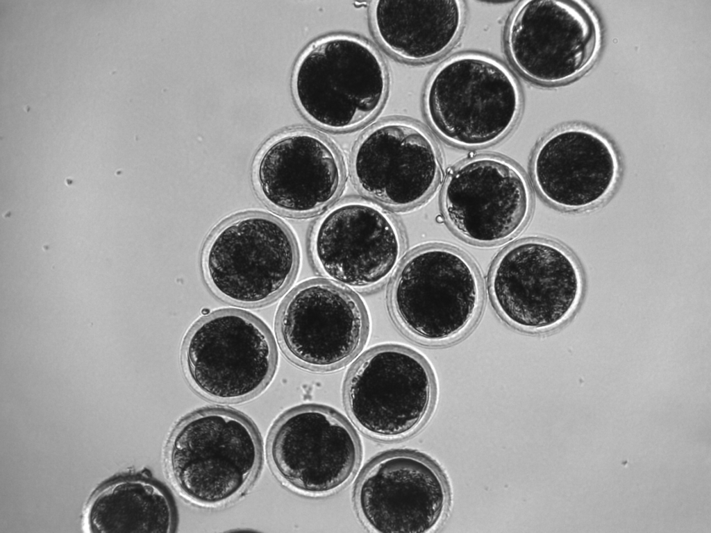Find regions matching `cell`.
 <instances>
[{"label": "cell", "mask_w": 711, "mask_h": 533, "mask_svg": "<svg viewBox=\"0 0 711 533\" xmlns=\"http://www.w3.org/2000/svg\"><path fill=\"white\" fill-rule=\"evenodd\" d=\"M299 254L288 228L271 216L246 213L221 223L202 253L203 276L223 301L245 307L266 305L292 282Z\"/></svg>", "instance_id": "5"}, {"label": "cell", "mask_w": 711, "mask_h": 533, "mask_svg": "<svg viewBox=\"0 0 711 533\" xmlns=\"http://www.w3.org/2000/svg\"><path fill=\"white\" fill-rule=\"evenodd\" d=\"M287 358L308 371L340 369L362 348L368 333L365 307L351 289L327 279L295 287L283 301L276 322Z\"/></svg>", "instance_id": "11"}, {"label": "cell", "mask_w": 711, "mask_h": 533, "mask_svg": "<svg viewBox=\"0 0 711 533\" xmlns=\"http://www.w3.org/2000/svg\"><path fill=\"white\" fill-rule=\"evenodd\" d=\"M505 42L510 60L524 76L557 84L579 76L592 63L600 30L583 2L523 1L510 16Z\"/></svg>", "instance_id": "13"}, {"label": "cell", "mask_w": 711, "mask_h": 533, "mask_svg": "<svg viewBox=\"0 0 711 533\" xmlns=\"http://www.w3.org/2000/svg\"><path fill=\"white\" fill-rule=\"evenodd\" d=\"M183 371L191 387L217 402L237 403L261 392L277 364L267 326L244 310L223 309L198 320L181 349Z\"/></svg>", "instance_id": "6"}, {"label": "cell", "mask_w": 711, "mask_h": 533, "mask_svg": "<svg viewBox=\"0 0 711 533\" xmlns=\"http://www.w3.org/2000/svg\"><path fill=\"white\" fill-rule=\"evenodd\" d=\"M434 382L426 361L396 344L374 347L349 370L344 383L346 408L367 435L396 441L416 432L433 405Z\"/></svg>", "instance_id": "9"}, {"label": "cell", "mask_w": 711, "mask_h": 533, "mask_svg": "<svg viewBox=\"0 0 711 533\" xmlns=\"http://www.w3.org/2000/svg\"><path fill=\"white\" fill-rule=\"evenodd\" d=\"M388 76L376 48L358 37L331 34L312 42L294 73L296 103L312 124L347 131L366 124L385 100Z\"/></svg>", "instance_id": "4"}, {"label": "cell", "mask_w": 711, "mask_h": 533, "mask_svg": "<svg viewBox=\"0 0 711 533\" xmlns=\"http://www.w3.org/2000/svg\"><path fill=\"white\" fill-rule=\"evenodd\" d=\"M447 223L465 240L495 245L511 239L526 226L533 208L529 182L510 160L480 154L455 165L442 193Z\"/></svg>", "instance_id": "12"}, {"label": "cell", "mask_w": 711, "mask_h": 533, "mask_svg": "<svg viewBox=\"0 0 711 533\" xmlns=\"http://www.w3.org/2000/svg\"><path fill=\"white\" fill-rule=\"evenodd\" d=\"M357 188L396 210L417 206L434 192L441 176L436 143L421 126L404 119L384 120L358 139L351 160Z\"/></svg>", "instance_id": "14"}, {"label": "cell", "mask_w": 711, "mask_h": 533, "mask_svg": "<svg viewBox=\"0 0 711 533\" xmlns=\"http://www.w3.org/2000/svg\"><path fill=\"white\" fill-rule=\"evenodd\" d=\"M483 302V283L472 262L441 245L419 248L401 260L389 292L398 328L427 345L462 336L476 321Z\"/></svg>", "instance_id": "2"}, {"label": "cell", "mask_w": 711, "mask_h": 533, "mask_svg": "<svg viewBox=\"0 0 711 533\" xmlns=\"http://www.w3.org/2000/svg\"><path fill=\"white\" fill-rule=\"evenodd\" d=\"M271 467L291 489L322 496L345 486L358 469L361 446L353 425L334 409L303 405L285 412L267 443Z\"/></svg>", "instance_id": "10"}, {"label": "cell", "mask_w": 711, "mask_h": 533, "mask_svg": "<svg viewBox=\"0 0 711 533\" xmlns=\"http://www.w3.org/2000/svg\"><path fill=\"white\" fill-rule=\"evenodd\" d=\"M262 459L258 432L245 416L208 407L174 428L166 452L170 478L178 492L199 506L221 507L242 494Z\"/></svg>", "instance_id": "1"}, {"label": "cell", "mask_w": 711, "mask_h": 533, "mask_svg": "<svg viewBox=\"0 0 711 533\" xmlns=\"http://www.w3.org/2000/svg\"><path fill=\"white\" fill-rule=\"evenodd\" d=\"M424 110L445 141L460 147H485L503 138L521 108L518 83L496 58L467 52L444 60L426 87Z\"/></svg>", "instance_id": "3"}, {"label": "cell", "mask_w": 711, "mask_h": 533, "mask_svg": "<svg viewBox=\"0 0 711 533\" xmlns=\"http://www.w3.org/2000/svg\"><path fill=\"white\" fill-rule=\"evenodd\" d=\"M446 486L434 465L408 450H388L363 468L354 490L362 523L380 533H426L442 521Z\"/></svg>", "instance_id": "15"}, {"label": "cell", "mask_w": 711, "mask_h": 533, "mask_svg": "<svg viewBox=\"0 0 711 533\" xmlns=\"http://www.w3.org/2000/svg\"><path fill=\"white\" fill-rule=\"evenodd\" d=\"M579 269L560 245L528 238L506 248L494 262L488 280L492 303L511 326L542 332L562 323L580 294Z\"/></svg>", "instance_id": "7"}, {"label": "cell", "mask_w": 711, "mask_h": 533, "mask_svg": "<svg viewBox=\"0 0 711 533\" xmlns=\"http://www.w3.org/2000/svg\"><path fill=\"white\" fill-rule=\"evenodd\" d=\"M344 178L336 147L306 128L289 130L271 141L253 169L255 187L264 202L279 212L300 217L332 204Z\"/></svg>", "instance_id": "16"}, {"label": "cell", "mask_w": 711, "mask_h": 533, "mask_svg": "<svg viewBox=\"0 0 711 533\" xmlns=\"http://www.w3.org/2000/svg\"><path fill=\"white\" fill-rule=\"evenodd\" d=\"M91 532L169 533L176 516L167 491L151 480L123 477L99 489L86 509Z\"/></svg>", "instance_id": "19"}, {"label": "cell", "mask_w": 711, "mask_h": 533, "mask_svg": "<svg viewBox=\"0 0 711 533\" xmlns=\"http://www.w3.org/2000/svg\"><path fill=\"white\" fill-rule=\"evenodd\" d=\"M457 0H380L371 6L373 30L392 54L410 62H425L446 51L464 21Z\"/></svg>", "instance_id": "18"}, {"label": "cell", "mask_w": 711, "mask_h": 533, "mask_svg": "<svg viewBox=\"0 0 711 533\" xmlns=\"http://www.w3.org/2000/svg\"><path fill=\"white\" fill-rule=\"evenodd\" d=\"M531 171L540 195L551 205L580 210L601 203L614 188L619 162L612 144L581 126L557 130L534 153Z\"/></svg>", "instance_id": "17"}, {"label": "cell", "mask_w": 711, "mask_h": 533, "mask_svg": "<svg viewBox=\"0 0 711 533\" xmlns=\"http://www.w3.org/2000/svg\"><path fill=\"white\" fill-rule=\"evenodd\" d=\"M405 249L397 219L383 205L360 198L344 199L315 221L309 251L327 280L351 289L380 287L396 272Z\"/></svg>", "instance_id": "8"}]
</instances>
